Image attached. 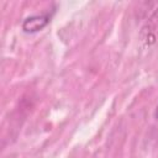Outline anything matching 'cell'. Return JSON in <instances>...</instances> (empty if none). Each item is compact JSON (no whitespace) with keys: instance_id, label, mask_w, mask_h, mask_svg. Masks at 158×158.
I'll return each instance as SVG.
<instances>
[{"instance_id":"1","label":"cell","mask_w":158,"mask_h":158,"mask_svg":"<svg viewBox=\"0 0 158 158\" xmlns=\"http://www.w3.org/2000/svg\"><path fill=\"white\" fill-rule=\"evenodd\" d=\"M51 21V16L48 14L42 15H33L30 17H26L22 22V30L26 33H36L41 30H43Z\"/></svg>"},{"instance_id":"2","label":"cell","mask_w":158,"mask_h":158,"mask_svg":"<svg viewBox=\"0 0 158 158\" xmlns=\"http://www.w3.org/2000/svg\"><path fill=\"white\" fill-rule=\"evenodd\" d=\"M154 116H156V118L158 120V104H157V107H156V111H154Z\"/></svg>"}]
</instances>
